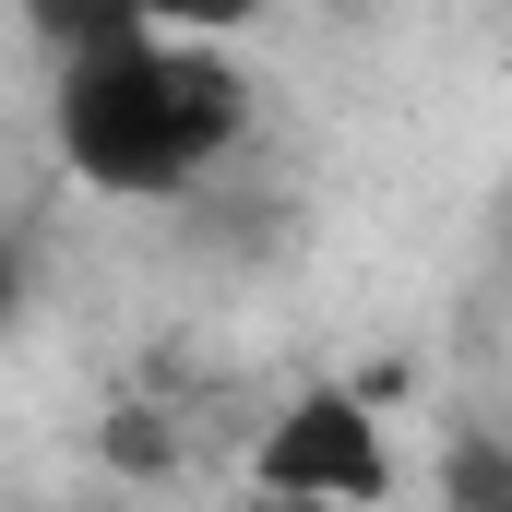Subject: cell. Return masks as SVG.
<instances>
[{"label": "cell", "instance_id": "1", "mask_svg": "<svg viewBox=\"0 0 512 512\" xmlns=\"http://www.w3.org/2000/svg\"><path fill=\"white\" fill-rule=\"evenodd\" d=\"M239 143V72L203 48H167L155 24L60 72V155L96 191H179Z\"/></svg>", "mask_w": 512, "mask_h": 512}, {"label": "cell", "instance_id": "4", "mask_svg": "<svg viewBox=\"0 0 512 512\" xmlns=\"http://www.w3.org/2000/svg\"><path fill=\"white\" fill-rule=\"evenodd\" d=\"M108 465H167V429H155V417H108Z\"/></svg>", "mask_w": 512, "mask_h": 512}, {"label": "cell", "instance_id": "5", "mask_svg": "<svg viewBox=\"0 0 512 512\" xmlns=\"http://www.w3.org/2000/svg\"><path fill=\"white\" fill-rule=\"evenodd\" d=\"M12 298H24V239L0 227V322H12Z\"/></svg>", "mask_w": 512, "mask_h": 512}, {"label": "cell", "instance_id": "3", "mask_svg": "<svg viewBox=\"0 0 512 512\" xmlns=\"http://www.w3.org/2000/svg\"><path fill=\"white\" fill-rule=\"evenodd\" d=\"M453 512H512V477H501V453H489V441H465V453H453Z\"/></svg>", "mask_w": 512, "mask_h": 512}, {"label": "cell", "instance_id": "2", "mask_svg": "<svg viewBox=\"0 0 512 512\" xmlns=\"http://www.w3.org/2000/svg\"><path fill=\"white\" fill-rule=\"evenodd\" d=\"M251 477L274 489V501H382V489H393L382 429H370L358 393H298V405L262 429Z\"/></svg>", "mask_w": 512, "mask_h": 512}]
</instances>
